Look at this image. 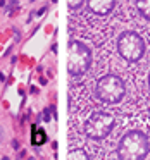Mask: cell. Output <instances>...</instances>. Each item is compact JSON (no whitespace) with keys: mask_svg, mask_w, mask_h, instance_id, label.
Listing matches in <instances>:
<instances>
[{"mask_svg":"<svg viewBox=\"0 0 150 160\" xmlns=\"http://www.w3.org/2000/svg\"><path fill=\"white\" fill-rule=\"evenodd\" d=\"M150 143L143 131H128L117 145V157L121 160H143L149 155Z\"/></svg>","mask_w":150,"mask_h":160,"instance_id":"obj_1","label":"cell"},{"mask_svg":"<svg viewBox=\"0 0 150 160\" xmlns=\"http://www.w3.org/2000/svg\"><path fill=\"white\" fill-rule=\"evenodd\" d=\"M91 66V50L83 41L71 40L67 47V71L71 76H81Z\"/></svg>","mask_w":150,"mask_h":160,"instance_id":"obj_2","label":"cell"},{"mask_svg":"<svg viewBox=\"0 0 150 160\" xmlns=\"http://www.w3.org/2000/svg\"><path fill=\"white\" fill-rule=\"evenodd\" d=\"M124 93H126L124 81L116 74H105L97 81L95 95L104 103H119L124 98Z\"/></svg>","mask_w":150,"mask_h":160,"instance_id":"obj_3","label":"cell"},{"mask_svg":"<svg viewBox=\"0 0 150 160\" xmlns=\"http://www.w3.org/2000/svg\"><path fill=\"white\" fill-rule=\"evenodd\" d=\"M117 52L128 62H138L145 55V41L136 31H122L117 38Z\"/></svg>","mask_w":150,"mask_h":160,"instance_id":"obj_4","label":"cell"},{"mask_svg":"<svg viewBox=\"0 0 150 160\" xmlns=\"http://www.w3.org/2000/svg\"><path fill=\"white\" fill-rule=\"evenodd\" d=\"M114 126H116L114 115L109 112L99 110V112H93L85 122V134L90 140H104L110 134Z\"/></svg>","mask_w":150,"mask_h":160,"instance_id":"obj_5","label":"cell"},{"mask_svg":"<svg viewBox=\"0 0 150 160\" xmlns=\"http://www.w3.org/2000/svg\"><path fill=\"white\" fill-rule=\"evenodd\" d=\"M88 9L97 16H107L116 7V0H86Z\"/></svg>","mask_w":150,"mask_h":160,"instance_id":"obj_6","label":"cell"},{"mask_svg":"<svg viewBox=\"0 0 150 160\" xmlns=\"http://www.w3.org/2000/svg\"><path fill=\"white\" fill-rule=\"evenodd\" d=\"M136 9L147 21H150V0H135Z\"/></svg>","mask_w":150,"mask_h":160,"instance_id":"obj_7","label":"cell"},{"mask_svg":"<svg viewBox=\"0 0 150 160\" xmlns=\"http://www.w3.org/2000/svg\"><path fill=\"white\" fill-rule=\"evenodd\" d=\"M45 141V133L38 129H33V145H41Z\"/></svg>","mask_w":150,"mask_h":160,"instance_id":"obj_8","label":"cell"},{"mask_svg":"<svg viewBox=\"0 0 150 160\" xmlns=\"http://www.w3.org/2000/svg\"><path fill=\"white\" fill-rule=\"evenodd\" d=\"M69 159L74 160V159H81V160H88V155L85 153L83 150H74L72 153H69Z\"/></svg>","mask_w":150,"mask_h":160,"instance_id":"obj_9","label":"cell"},{"mask_svg":"<svg viewBox=\"0 0 150 160\" xmlns=\"http://www.w3.org/2000/svg\"><path fill=\"white\" fill-rule=\"evenodd\" d=\"M83 2H85V0H67L71 9H80L81 5H83Z\"/></svg>","mask_w":150,"mask_h":160,"instance_id":"obj_10","label":"cell"},{"mask_svg":"<svg viewBox=\"0 0 150 160\" xmlns=\"http://www.w3.org/2000/svg\"><path fill=\"white\" fill-rule=\"evenodd\" d=\"M149 88H150V74H149Z\"/></svg>","mask_w":150,"mask_h":160,"instance_id":"obj_11","label":"cell"},{"mask_svg":"<svg viewBox=\"0 0 150 160\" xmlns=\"http://www.w3.org/2000/svg\"><path fill=\"white\" fill-rule=\"evenodd\" d=\"M54 2H57V0H54Z\"/></svg>","mask_w":150,"mask_h":160,"instance_id":"obj_12","label":"cell"}]
</instances>
